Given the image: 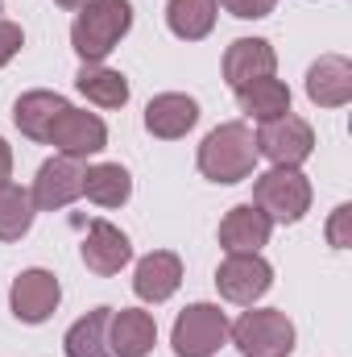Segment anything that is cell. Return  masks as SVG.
Listing matches in <instances>:
<instances>
[{
  "mask_svg": "<svg viewBox=\"0 0 352 357\" xmlns=\"http://www.w3.org/2000/svg\"><path fill=\"white\" fill-rule=\"evenodd\" d=\"M133 25L129 0H88L71 25V46L83 63H104Z\"/></svg>",
  "mask_w": 352,
  "mask_h": 357,
  "instance_id": "obj_1",
  "label": "cell"
},
{
  "mask_svg": "<svg viewBox=\"0 0 352 357\" xmlns=\"http://www.w3.org/2000/svg\"><path fill=\"white\" fill-rule=\"evenodd\" d=\"M253 167H257V137L241 121L216 125L199 146V171L211 183H241L253 175Z\"/></svg>",
  "mask_w": 352,
  "mask_h": 357,
  "instance_id": "obj_2",
  "label": "cell"
},
{
  "mask_svg": "<svg viewBox=\"0 0 352 357\" xmlns=\"http://www.w3.org/2000/svg\"><path fill=\"white\" fill-rule=\"evenodd\" d=\"M228 337L245 357H290L294 349V324L278 307H253L237 324H228Z\"/></svg>",
  "mask_w": 352,
  "mask_h": 357,
  "instance_id": "obj_3",
  "label": "cell"
},
{
  "mask_svg": "<svg viewBox=\"0 0 352 357\" xmlns=\"http://www.w3.org/2000/svg\"><path fill=\"white\" fill-rule=\"evenodd\" d=\"M253 204L262 208L269 220H282V225H294L307 216L311 208V183L298 167H273L253 183Z\"/></svg>",
  "mask_w": 352,
  "mask_h": 357,
  "instance_id": "obj_4",
  "label": "cell"
},
{
  "mask_svg": "<svg viewBox=\"0 0 352 357\" xmlns=\"http://www.w3.org/2000/svg\"><path fill=\"white\" fill-rule=\"evenodd\" d=\"M175 354L178 357H211L228 341V316L216 303H191L175 320Z\"/></svg>",
  "mask_w": 352,
  "mask_h": 357,
  "instance_id": "obj_5",
  "label": "cell"
},
{
  "mask_svg": "<svg viewBox=\"0 0 352 357\" xmlns=\"http://www.w3.org/2000/svg\"><path fill=\"white\" fill-rule=\"evenodd\" d=\"M315 150V129L303 121V116H273L262 121V133H257V154H265L273 167H303Z\"/></svg>",
  "mask_w": 352,
  "mask_h": 357,
  "instance_id": "obj_6",
  "label": "cell"
},
{
  "mask_svg": "<svg viewBox=\"0 0 352 357\" xmlns=\"http://www.w3.org/2000/svg\"><path fill=\"white\" fill-rule=\"evenodd\" d=\"M216 287L228 303H245L253 307L265 291L273 287V270L262 254H228L216 270Z\"/></svg>",
  "mask_w": 352,
  "mask_h": 357,
  "instance_id": "obj_7",
  "label": "cell"
},
{
  "mask_svg": "<svg viewBox=\"0 0 352 357\" xmlns=\"http://www.w3.org/2000/svg\"><path fill=\"white\" fill-rule=\"evenodd\" d=\"M29 195H33V208L38 212H58L71 199H79L83 195V158L58 154V158L42 162V171L33 178V191Z\"/></svg>",
  "mask_w": 352,
  "mask_h": 357,
  "instance_id": "obj_8",
  "label": "cell"
},
{
  "mask_svg": "<svg viewBox=\"0 0 352 357\" xmlns=\"http://www.w3.org/2000/svg\"><path fill=\"white\" fill-rule=\"evenodd\" d=\"M46 146H58L67 158H88V154H99L108 146V129L95 112H79V108L67 104L58 112V121L50 125Z\"/></svg>",
  "mask_w": 352,
  "mask_h": 357,
  "instance_id": "obj_9",
  "label": "cell"
},
{
  "mask_svg": "<svg viewBox=\"0 0 352 357\" xmlns=\"http://www.w3.org/2000/svg\"><path fill=\"white\" fill-rule=\"evenodd\" d=\"M58 299H63V287H58V278H54L50 270H21L17 282H13V295H8L13 316H17L21 324H42V320H50L54 307H58Z\"/></svg>",
  "mask_w": 352,
  "mask_h": 357,
  "instance_id": "obj_10",
  "label": "cell"
},
{
  "mask_svg": "<svg viewBox=\"0 0 352 357\" xmlns=\"http://www.w3.org/2000/svg\"><path fill=\"white\" fill-rule=\"evenodd\" d=\"M273 67H278V54L265 38H237L224 54V79H228L232 91L253 84V79L273 75Z\"/></svg>",
  "mask_w": 352,
  "mask_h": 357,
  "instance_id": "obj_11",
  "label": "cell"
},
{
  "mask_svg": "<svg viewBox=\"0 0 352 357\" xmlns=\"http://www.w3.org/2000/svg\"><path fill=\"white\" fill-rule=\"evenodd\" d=\"M273 220L265 216L257 204H237L224 220H220V245L228 254H257L269 241Z\"/></svg>",
  "mask_w": 352,
  "mask_h": 357,
  "instance_id": "obj_12",
  "label": "cell"
},
{
  "mask_svg": "<svg viewBox=\"0 0 352 357\" xmlns=\"http://www.w3.org/2000/svg\"><path fill=\"white\" fill-rule=\"evenodd\" d=\"M195 121H199V104L182 91H162L145 104V129L154 137H166V142L186 137L195 129Z\"/></svg>",
  "mask_w": 352,
  "mask_h": 357,
  "instance_id": "obj_13",
  "label": "cell"
},
{
  "mask_svg": "<svg viewBox=\"0 0 352 357\" xmlns=\"http://www.w3.org/2000/svg\"><path fill=\"white\" fill-rule=\"evenodd\" d=\"M108 328H112V337H108L112 357H145L154 349V341H158V324H154V316L141 312V307H120V312H112Z\"/></svg>",
  "mask_w": 352,
  "mask_h": 357,
  "instance_id": "obj_14",
  "label": "cell"
},
{
  "mask_svg": "<svg viewBox=\"0 0 352 357\" xmlns=\"http://www.w3.org/2000/svg\"><path fill=\"white\" fill-rule=\"evenodd\" d=\"M129 258H133V245H129V237L116 225L95 220L88 229V237H83V262H88V270L108 278V274H120L129 266Z\"/></svg>",
  "mask_w": 352,
  "mask_h": 357,
  "instance_id": "obj_15",
  "label": "cell"
},
{
  "mask_svg": "<svg viewBox=\"0 0 352 357\" xmlns=\"http://www.w3.org/2000/svg\"><path fill=\"white\" fill-rule=\"evenodd\" d=\"M307 96L319 108H340L352 100V63L344 54H323L307 71Z\"/></svg>",
  "mask_w": 352,
  "mask_h": 357,
  "instance_id": "obj_16",
  "label": "cell"
},
{
  "mask_svg": "<svg viewBox=\"0 0 352 357\" xmlns=\"http://www.w3.org/2000/svg\"><path fill=\"white\" fill-rule=\"evenodd\" d=\"M178 282H182V262H178V254H170V250L145 254V258L137 262V274H133V291H137L145 303L170 299L178 291Z\"/></svg>",
  "mask_w": 352,
  "mask_h": 357,
  "instance_id": "obj_17",
  "label": "cell"
},
{
  "mask_svg": "<svg viewBox=\"0 0 352 357\" xmlns=\"http://www.w3.org/2000/svg\"><path fill=\"white\" fill-rule=\"evenodd\" d=\"M63 108H67V100L58 91H25L13 108V121L29 142H46V133H50V125L58 121Z\"/></svg>",
  "mask_w": 352,
  "mask_h": 357,
  "instance_id": "obj_18",
  "label": "cell"
},
{
  "mask_svg": "<svg viewBox=\"0 0 352 357\" xmlns=\"http://www.w3.org/2000/svg\"><path fill=\"white\" fill-rule=\"evenodd\" d=\"M83 195L99 208H120L133 195V178L120 162H95L83 171Z\"/></svg>",
  "mask_w": 352,
  "mask_h": 357,
  "instance_id": "obj_19",
  "label": "cell"
},
{
  "mask_svg": "<svg viewBox=\"0 0 352 357\" xmlns=\"http://www.w3.org/2000/svg\"><path fill=\"white\" fill-rule=\"evenodd\" d=\"M108 320H112V307H95L83 320H75L67 328V357H112L108 349Z\"/></svg>",
  "mask_w": 352,
  "mask_h": 357,
  "instance_id": "obj_20",
  "label": "cell"
},
{
  "mask_svg": "<svg viewBox=\"0 0 352 357\" xmlns=\"http://www.w3.org/2000/svg\"><path fill=\"white\" fill-rule=\"evenodd\" d=\"M237 100H241V108H245L253 121H273V116H286V112H290V88H286L282 79H273V75L237 88Z\"/></svg>",
  "mask_w": 352,
  "mask_h": 357,
  "instance_id": "obj_21",
  "label": "cell"
},
{
  "mask_svg": "<svg viewBox=\"0 0 352 357\" xmlns=\"http://www.w3.org/2000/svg\"><path fill=\"white\" fill-rule=\"evenodd\" d=\"M216 8H220L216 0H170L166 4V25H170V33L182 38V42H199V38L211 33Z\"/></svg>",
  "mask_w": 352,
  "mask_h": 357,
  "instance_id": "obj_22",
  "label": "cell"
},
{
  "mask_svg": "<svg viewBox=\"0 0 352 357\" xmlns=\"http://www.w3.org/2000/svg\"><path fill=\"white\" fill-rule=\"evenodd\" d=\"M75 88L99 108H120L129 100V79L112 67H99V63H83V71L75 75Z\"/></svg>",
  "mask_w": 352,
  "mask_h": 357,
  "instance_id": "obj_23",
  "label": "cell"
},
{
  "mask_svg": "<svg viewBox=\"0 0 352 357\" xmlns=\"http://www.w3.org/2000/svg\"><path fill=\"white\" fill-rule=\"evenodd\" d=\"M33 195L17 183H0V241H21L33 225Z\"/></svg>",
  "mask_w": 352,
  "mask_h": 357,
  "instance_id": "obj_24",
  "label": "cell"
},
{
  "mask_svg": "<svg viewBox=\"0 0 352 357\" xmlns=\"http://www.w3.org/2000/svg\"><path fill=\"white\" fill-rule=\"evenodd\" d=\"M216 4H224L232 17H241V21H257V17H269L273 13V4L278 0H216Z\"/></svg>",
  "mask_w": 352,
  "mask_h": 357,
  "instance_id": "obj_25",
  "label": "cell"
},
{
  "mask_svg": "<svg viewBox=\"0 0 352 357\" xmlns=\"http://www.w3.org/2000/svg\"><path fill=\"white\" fill-rule=\"evenodd\" d=\"M25 46V33H21V25H13V21H0V67L17 54Z\"/></svg>",
  "mask_w": 352,
  "mask_h": 357,
  "instance_id": "obj_26",
  "label": "cell"
},
{
  "mask_svg": "<svg viewBox=\"0 0 352 357\" xmlns=\"http://www.w3.org/2000/svg\"><path fill=\"white\" fill-rule=\"evenodd\" d=\"M349 216H352V208L340 204L336 216H332V225H328V241H332L336 250H349Z\"/></svg>",
  "mask_w": 352,
  "mask_h": 357,
  "instance_id": "obj_27",
  "label": "cell"
},
{
  "mask_svg": "<svg viewBox=\"0 0 352 357\" xmlns=\"http://www.w3.org/2000/svg\"><path fill=\"white\" fill-rule=\"evenodd\" d=\"M8 171H13V150H8V142L0 137V183H8Z\"/></svg>",
  "mask_w": 352,
  "mask_h": 357,
  "instance_id": "obj_28",
  "label": "cell"
},
{
  "mask_svg": "<svg viewBox=\"0 0 352 357\" xmlns=\"http://www.w3.org/2000/svg\"><path fill=\"white\" fill-rule=\"evenodd\" d=\"M54 4H63V8H83L88 0H54Z\"/></svg>",
  "mask_w": 352,
  "mask_h": 357,
  "instance_id": "obj_29",
  "label": "cell"
}]
</instances>
